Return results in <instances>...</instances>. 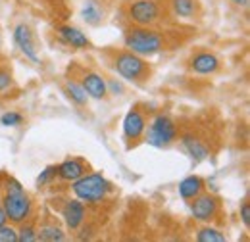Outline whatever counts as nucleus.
Masks as SVG:
<instances>
[{
  "label": "nucleus",
  "mask_w": 250,
  "mask_h": 242,
  "mask_svg": "<svg viewBox=\"0 0 250 242\" xmlns=\"http://www.w3.org/2000/svg\"><path fill=\"white\" fill-rule=\"evenodd\" d=\"M56 31H58V37L62 39L67 46H71V48H75V50L91 48L89 37H87L83 31L77 29V27H73V25H58Z\"/></svg>",
  "instance_id": "obj_15"
},
{
  "label": "nucleus",
  "mask_w": 250,
  "mask_h": 242,
  "mask_svg": "<svg viewBox=\"0 0 250 242\" xmlns=\"http://www.w3.org/2000/svg\"><path fill=\"white\" fill-rule=\"evenodd\" d=\"M190 213L200 223H212L221 213V200L216 194L202 192V194H198L196 198L190 200Z\"/></svg>",
  "instance_id": "obj_8"
},
{
  "label": "nucleus",
  "mask_w": 250,
  "mask_h": 242,
  "mask_svg": "<svg viewBox=\"0 0 250 242\" xmlns=\"http://www.w3.org/2000/svg\"><path fill=\"white\" fill-rule=\"evenodd\" d=\"M231 2H235L237 6H243V8H247V6H249V0H231Z\"/></svg>",
  "instance_id": "obj_31"
},
{
  "label": "nucleus",
  "mask_w": 250,
  "mask_h": 242,
  "mask_svg": "<svg viewBox=\"0 0 250 242\" xmlns=\"http://www.w3.org/2000/svg\"><path fill=\"white\" fill-rule=\"evenodd\" d=\"M106 87H108V94H110V92H114V94H124V85H122L120 81L116 83L114 79H108V81H106Z\"/></svg>",
  "instance_id": "obj_29"
},
{
  "label": "nucleus",
  "mask_w": 250,
  "mask_h": 242,
  "mask_svg": "<svg viewBox=\"0 0 250 242\" xmlns=\"http://www.w3.org/2000/svg\"><path fill=\"white\" fill-rule=\"evenodd\" d=\"M4 223H8V217H6V213H4V210L0 208V227H2Z\"/></svg>",
  "instance_id": "obj_30"
},
{
  "label": "nucleus",
  "mask_w": 250,
  "mask_h": 242,
  "mask_svg": "<svg viewBox=\"0 0 250 242\" xmlns=\"http://www.w3.org/2000/svg\"><path fill=\"white\" fill-rule=\"evenodd\" d=\"M71 190L75 198H79L83 204L93 206L108 198V194L114 190V184L102 173H85L83 177L71 182Z\"/></svg>",
  "instance_id": "obj_4"
},
{
  "label": "nucleus",
  "mask_w": 250,
  "mask_h": 242,
  "mask_svg": "<svg viewBox=\"0 0 250 242\" xmlns=\"http://www.w3.org/2000/svg\"><path fill=\"white\" fill-rule=\"evenodd\" d=\"M63 92L67 94V98H69L75 106H87V102H89V96H87L85 89H83L81 83L75 81V79H65V83H63Z\"/></svg>",
  "instance_id": "obj_18"
},
{
  "label": "nucleus",
  "mask_w": 250,
  "mask_h": 242,
  "mask_svg": "<svg viewBox=\"0 0 250 242\" xmlns=\"http://www.w3.org/2000/svg\"><path fill=\"white\" fill-rule=\"evenodd\" d=\"M85 173H89V163L83 158H67L60 165H56V177L65 182L77 181Z\"/></svg>",
  "instance_id": "obj_13"
},
{
  "label": "nucleus",
  "mask_w": 250,
  "mask_h": 242,
  "mask_svg": "<svg viewBox=\"0 0 250 242\" xmlns=\"http://www.w3.org/2000/svg\"><path fill=\"white\" fill-rule=\"evenodd\" d=\"M18 241V229L12 223H4L0 227V242H16Z\"/></svg>",
  "instance_id": "obj_25"
},
{
  "label": "nucleus",
  "mask_w": 250,
  "mask_h": 242,
  "mask_svg": "<svg viewBox=\"0 0 250 242\" xmlns=\"http://www.w3.org/2000/svg\"><path fill=\"white\" fill-rule=\"evenodd\" d=\"M0 48H2V33H0Z\"/></svg>",
  "instance_id": "obj_32"
},
{
  "label": "nucleus",
  "mask_w": 250,
  "mask_h": 242,
  "mask_svg": "<svg viewBox=\"0 0 250 242\" xmlns=\"http://www.w3.org/2000/svg\"><path fill=\"white\" fill-rule=\"evenodd\" d=\"M206 188V181L198 175H188L183 181L179 182V196L185 200V202H190L192 198H196L198 194H202Z\"/></svg>",
  "instance_id": "obj_17"
},
{
  "label": "nucleus",
  "mask_w": 250,
  "mask_h": 242,
  "mask_svg": "<svg viewBox=\"0 0 250 242\" xmlns=\"http://www.w3.org/2000/svg\"><path fill=\"white\" fill-rule=\"evenodd\" d=\"M146 125H148L146 116L139 110V106L131 108V110L125 114V118H124V141H125V148H127V150L135 148V146L143 141L145 131H146Z\"/></svg>",
  "instance_id": "obj_7"
},
{
  "label": "nucleus",
  "mask_w": 250,
  "mask_h": 242,
  "mask_svg": "<svg viewBox=\"0 0 250 242\" xmlns=\"http://www.w3.org/2000/svg\"><path fill=\"white\" fill-rule=\"evenodd\" d=\"M0 208L4 210L8 223L12 225H20L25 219H29L33 215V200L31 196L23 190V192H4V196H0Z\"/></svg>",
  "instance_id": "obj_6"
},
{
  "label": "nucleus",
  "mask_w": 250,
  "mask_h": 242,
  "mask_svg": "<svg viewBox=\"0 0 250 242\" xmlns=\"http://www.w3.org/2000/svg\"><path fill=\"white\" fill-rule=\"evenodd\" d=\"M81 18L89 25H100L102 20H104V12H102V8L96 0H85L83 10H81Z\"/></svg>",
  "instance_id": "obj_20"
},
{
  "label": "nucleus",
  "mask_w": 250,
  "mask_h": 242,
  "mask_svg": "<svg viewBox=\"0 0 250 242\" xmlns=\"http://www.w3.org/2000/svg\"><path fill=\"white\" fill-rule=\"evenodd\" d=\"M239 212H241V221H243L245 229L249 231V229H250V202H249V198H245V200L241 202Z\"/></svg>",
  "instance_id": "obj_28"
},
{
  "label": "nucleus",
  "mask_w": 250,
  "mask_h": 242,
  "mask_svg": "<svg viewBox=\"0 0 250 242\" xmlns=\"http://www.w3.org/2000/svg\"><path fill=\"white\" fill-rule=\"evenodd\" d=\"M127 20L139 27H156L169 16L166 0H133L127 4Z\"/></svg>",
  "instance_id": "obj_3"
},
{
  "label": "nucleus",
  "mask_w": 250,
  "mask_h": 242,
  "mask_svg": "<svg viewBox=\"0 0 250 242\" xmlns=\"http://www.w3.org/2000/svg\"><path fill=\"white\" fill-rule=\"evenodd\" d=\"M56 179H58V177H56V165H46V167L41 171V175L37 177V186H39V188L50 186Z\"/></svg>",
  "instance_id": "obj_23"
},
{
  "label": "nucleus",
  "mask_w": 250,
  "mask_h": 242,
  "mask_svg": "<svg viewBox=\"0 0 250 242\" xmlns=\"http://www.w3.org/2000/svg\"><path fill=\"white\" fill-rule=\"evenodd\" d=\"M63 223L69 231H79L85 221H87V204H83L79 198H73V200H65L60 210Z\"/></svg>",
  "instance_id": "obj_10"
},
{
  "label": "nucleus",
  "mask_w": 250,
  "mask_h": 242,
  "mask_svg": "<svg viewBox=\"0 0 250 242\" xmlns=\"http://www.w3.org/2000/svg\"><path fill=\"white\" fill-rule=\"evenodd\" d=\"M14 83V77H12V71L8 67H0V94L6 92Z\"/></svg>",
  "instance_id": "obj_27"
},
{
  "label": "nucleus",
  "mask_w": 250,
  "mask_h": 242,
  "mask_svg": "<svg viewBox=\"0 0 250 242\" xmlns=\"http://www.w3.org/2000/svg\"><path fill=\"white\" fill-rule=\"evenodd\" d=\"M112 67L120 77H124L125 81H129L133 85H139V87L146 85L152 77V67L146 61V58H143V56H139V54H135L127 48L120 50L114 56Z\"/></svg>",
  "instance_id": "obj_2"
},
{
  "label": "nucleus",
  "mask_w": 250,
  "mask_h": 242,
  "mask_svg": "<svg viewBox=\"0 0 250 242\" xmlns=\"http://www.w3.org/2000/svg\"><path fill=\"white\" fill-rule=\"evenodd\" d=\"M179 142H181V146H183V150L187 152V156L192 160V161H204V160H208L210 158V146H208V142L206 141H202L200 137H196L194 133H179Z\"/></svg>",
  "instance_id": "obj_12"
},
{
  "label": "nucleus",
  "mask_w": 250,
  "mask_h": 242,
  "mask_svg": "<svg viewBox=\"0 0 250 242\" xmlns=\"http://www.w3.org/2000/svg\"><path fill=\"white\" fill-rule=\"evenodd\" d=\"M188 67H190V71L196 73V75H214V73L219 71L221 61H219L218 56H216L214 52H210V50H198V52H194V54L190 56Z\"/></svg>",
  "instance_id": "obj_11"
},
{
  "label": "nucleus",
  "mask_w": 250,
  "mask_h": 242,
  "mask_svg": "<svg viewBox=\"0 0 250 242\" xmlns=\"http://www.w3.org/2000/svg\"><path fill=\"white\" fill-rule=\"evenodd\" d=\"M124 44L127 50L143 58H152L166 50V35L164 31H158L156 27L133 25L124 31Z\"/></svg>",
  "instance_id": "obj_1"
},
{
  "label": "nucleus",
  "mask_w": 250,
  "mask_h": 242,
  "mask_svg": "<svg viewBox=\"0 0 250 242\" xmlns=\"http://www.w3.org/2000/svg\"><path fill=\"white\" fill-rule=\"evenodd\" d=\"M14 42L20 48V52L33 63H39V48H37V40H35V33L27 23H18L14 27Z\"/></svg>",
  "instance_id": "obj_9"
},
{
  "label": "nucleus",
  "mask_w": 250,
  "mask_h": 242,
  "mask_svg": "<svg viewBox=\"0 0 250 242\" xmlns=\"http://www.w3.org/2000/svg\"><path fill=\"white\" fill-rule=\"evenodd\" d=\"M23 123V116L20 112H6L0 116V125L4 127H20Z\"/></svg>",
  "instance_id": "obj_24"
},
{
  "label": "nucleus",
  "mask_w": 250,
  "mask_h": 242,
  "mask_svg": "<svg viewBox=\"0 0 250 242\" xmlns=\"http://www.w3.org/2000/svg\"><path fill=\"white\" fill-rule=\"evenodd\" d=\"M18 241L20 242H35L37 241V217L31 215L23 223L18 225Z\"/></svg>",
  "instance_id": "obj_21"
},
{
  "label": "nucleus",
  "mask_w": 250,
  "mask_h": 242,
  "mask_svg": "<svg viewBox=\"0 0 250 242\" xmlns=\"http://www.w3.org/2000/svg\"><path fill=\"white\" fill-rule=\"evenodd\" d=\"M37 241L62 242L65 241V233H63L62 227H58L56 223H42L41 227H37Z\"/></svg>",
  "instance_id": "obj_19"
},
{
  "label": "nucleus",
  "mask_w": 250,
  "mask_h": 242,
  "mask_svg": "<svg viewBox=\"0 0 250 242\" xmlns=\"http://www.w3.org/2000/svg\"><path fill=\"white\" fill-rule=\"evenodd\" d=\"M81 87L85 89L87 96L93 100H104L108 96V87H106V79L96 73V71H85L79 79Z\"/></svg>",
  "instance_id": "obj_14"
},
{
  "label": "nucleus",
  "mask_w": 250,
  "mask_h": 242,
  "mask_svg": "<svg viewBox=\"0 0 250 242\" xmlns=\"http://www.w3.org/2000/svg\"><path fill=\"white\" fill-rule=\"evenodd\" d=\"M179 139V125L167 114H156L146 125L143 141L154 148H169Z\"/></svg>",
  "instance_id": "obj_5"
},
{
  "label": "nucleus",
  "mask_w": 250,
  "mask_h": 242,
  "mask_svg": "<svg viewBox=\"0 0 250 242\" xmlns=\"http://www.w3.org/2000/svg\"><path fill=\"white\" fill-rule=\"evenodd\" d=\"M196 241L198 242H225V235L216 229V227H210V223H206L204 227H200L196 231Z\"/></svg>",
  "instance_id": "obj_22"
},
{
  "label": "nucleus",
  "mask_w": 250,
  "mask_h": 242,
  "mask_svg": "<svg viewBox=\"0 0 250 242\" xmlns=\"http://www.w3.org/2000/svg\"><path fill=\"white\" fill-rule=\"evenodd\" d=\"M0 186L4 188V192H23L25 190L21 186V182L18 181V179H14V177H10V175H4V181H2Z\"/></svg>",
  "instance_id": "obj_26"
},
{
  "label": "nucleus",
  "mask_w": 250,
  "mask_h": 242,
  "mask_svg": "<svg viewBox=\"0 0 250 242\" xmlns=\"http://www.w3.org/2000/svg\"><path fill=\"white\" fill-rule=\"evenodd\" d=\"M169 14L175 16L177 20H192L200 12L198 0H167Z\"/></svg>",
  "instance_id": "obj_16"
}]
</instances>
